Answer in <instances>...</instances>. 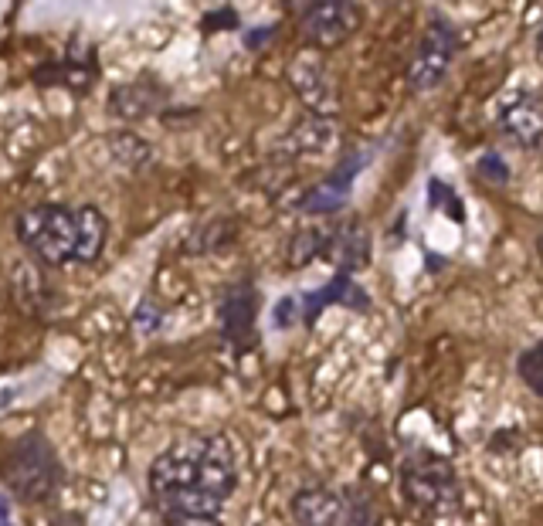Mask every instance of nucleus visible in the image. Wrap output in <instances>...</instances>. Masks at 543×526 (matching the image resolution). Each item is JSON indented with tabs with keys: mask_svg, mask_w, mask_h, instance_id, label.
<instances>
[{
	"mask_svg": "<svg viewBox=\"0 0 543 526\" xmlns=\"http://www.w3.org/2000/svg\"><path fill=\"white\" fill-rule=\"evenodd\" d=\"M146 489L167 526H221L238 489L235 445L224 435L180 438L150 462Z\"/></svg>",
	"mask_w": 543,
	"mask_h": 526,
	"instance_id": "obj_1",
	"label": "nucleus"
},
{
	"mask_svg": "<svg viewBox=\"0 0 543 526\" xmlns=\"http://www.w3.org/2000/svg\"><path fill=\"white\" fill-rule=\"evenodd\" d=\"M17 238L28 252L45 265H92L106 248L109 224L99 208L82 204H34L17 218Z\"/></svg>",
	"mask_w": 543,
	"mask_h": 526,
	"instance_id": "obj_2",
	"label": "nucleus"
},
{
	"mask_svg": "<svg viewBox=\"0 0 543 526\" xmlns=\"http://www.w3.org/2000/svg\"><path fill=\"white\" fill-rule=\"evenodd\" d=\"M401 493L428 520H448L462 510V479L452 462L432 452H415L401 465Z\"/></svg>",
	"mask_w": 543,
	"mask_h": 526,
	"instance_id": "obj_3",
	"label": "nucleus"
},
{
	"mask_svg": "<svg viewBox=\"0 0 543 526\" xmlns=\"http://www.w3.org/2000/svg\"><path fill=\"white\" fill-rule=\"evenodd\" d=\"M4 479L17 499H24V503H45V499L55 496L58 482H62V462H58L48 438L31 431L7 455Z\"/></svg>",
	"mask_w": 543,
	"mask_h": 526,
	"instance_id": "obj_4",
	"label": "nucleus"
},
{
	"mask_svg": "<svg viewBox=\"0 0 543 526\" xmlns=\"http://www.w3.org/2000/svg\"><path fill=\"white\" fill-rule=\"evenodd\" d=\"M455 51H459V34L445 17H432L425 34H421L415 58L408 65V85L415 92L435 89L438 82L448 75V68L455 62Z\"/></svg>",
	"mask_w": 543,
	"mask_h": 526,
	"instance_id": "obj_5",
	"label": "nucleus"
},
{
	"mask_svg": "<svg viewBox=\"0 0 543 526\" xmlns=\"http://www.w3.org/2000/svg\"><path fill=\"white\" fill-rule=\"evenodd\" d=\"M360 17L364 11L347 0H316L299 7V31L313 48H336L360 28Z\"/></svg>",
	"mask_w": 543,
	"mask_h": 526,
	"instance_id": "obj_6",
	"label": "nucleus"
},
{
	"mask_svg": "<svg viewBox=\"0 0 543 526\" xmlns=\"http://www.w3.org/2000/svg\"><path fill=\"white\" fill-rule=\"evenodd\" d=\"M496 126L516 146L537 150L543 143V102L527 89H510L496 106Z\"/></svg>",
	"mask_w": 543,
	"mask_h": 526,
	"instance_id": "obj_7",
	"label": "nucleus"
},
{
	"mask_svg": "<svg viewBox=\"0 0 543 526\" xmlns=\"http://www.w3.org/2000/svg\"><path fill=\"white\" fill-rule=\"evenodd\" d=\"M255 319H258V292L252 282H235L224 289L218 303V326L221 340L231 350L241 353L255 343Z\"/></svg>",
	"mask_w": 543,
	"mask_h": 526,
	"instance_id": "obj_8",
	"label": "nucleus"
},
{
	"mask_svg": "<svg viewBox=\"0 0 543 526\" xmlns=\"http://www.w3.org/2000/svg\"><path fill=\"white\" fill-rule=\"evenodd\" d=\"M367 160H370V153H347V157L336 163V170L330 177L320 180L313 191L303 194L299 211H303V214H336L343 204L350 201L353 180H357L360 170L367 167Z\"/></svg>",
	"mask_w": 543,
	"mask_h": 526,
	"instance_id": "obj_9",
	"label": "nucleus"
},
{
	"mask_svg": "<svg viewBox=\"0 0 543 526\" xmlns=\"http://www.w3.org/2000/svg\"><path fill=\"white\" fill-rule=\"evenodd\" d=\"M289 79H292V85H296L299 99H303L320 119L333 116L336 106H340L330 72H326V65L316 55H299L289 68Z\"/></svg>",
	"mask_w": 543,
	"mask_h": 526,
	"instance_id": "obj_10",
	"label": "nucleus"
},
{
	"mask_svg": "<svg viewBox=\"0 0 543 526\" xmlns=\"http://www.w3.org/2000/svg\"><path fill=\"white\" fill-rule=\"evenodd\" d=\"M289 510L296 526H347V499L326 486L299 489Z\"/></svg>",
	"mask_w": 543,
	"mask_h": 526,
	"instance_id": "obj_11",
	"label": "nucleus"
},
{
	"mask_svg": "<svg viewBox=\"0 0 543 526\" xmlns=\"http://www.w3.org/2000/svg\"><path fill=\"white\" fill-rule=\"evenodd\" d=\"M326 306H347V309L364 313V309H370V296L350 279V275H336V279L326 282L323 289L303 296V303H299V316H303V323H316Z\"/></svg>",
	"mask_w": 543,
	"mask_h": 526,
	"instance_id": "obj_12",
	"label": "nucleus"
},
{
	"mask_svg": "<svg viewBox=\"0 0 543 526\" xmlns=\"http://www.w3.org/2000/svg\"><path fill=\"white\" fill-rule=\"evenodd\" d=\"M326 258H333V265L340 269V275H350L357 269H364L370 262V235L364 231L360 221H347L343 228H336L326 235Z\"/></svg>",
	"mask_w": 543,
	"mask_h": 526,
	"instance_id": "obj_13",
	"label": "nucleus"
},
{
	"mask_svg": "<svg viewBox=\"0 0 543 526\" xmlns=\"http://www.w3.org/2000/svg\"><path fill=\"white\" fill-rule=\"evenodd\" d=\"M516 370H520L523 384H527L533 394H540V398H543V340H537L530 350L520 353V360H516Z\"/></svg>",
	"mask_w": 543,
	"mask_h": 526,
	"instance_id": "obj_14",
	"label": "nucleus"
},
{
	"mask_svg": "<svg viewBox=\"0 0 543 526\" xmlns=\"http://www.w3.org/2000/svg\"><path fill=\"white\" fill-rule=\"evenodd\" d=\"M428 197H432L435 211H445L452 221H465V208L459 204V194H455L448 184H442V180H432V184H428Z\"/></svg>",
	"mask_w": 543,
	"mask_h": 526,
	"instance_id": "obj_15",
	"label": "nucleus"
},
{
	"mask_svg": "<svg viewBox=\"0 0 543 526\" xmlns=\"http://www.w3.org/2000/svg\"><path fill=\"white\" fill-rule=\"evenodd\" d=\"M347 526H384L377 506L370 503V496L357 493L353 499H347Z\"/></svg>",
	"mask_w": 543,
	"mask_h": 526,
	"instance_id": "obj_16",
	"label": "nucleus"
},
{
	"mask_svg": "<svg viewBox=\"0 0 543 526\" xmlns=\"http://www.w3.org/2000/svg\"><path fill=\"white\" fill-rule=\"evenodd\" d=\"M326 248V231H306L303 238H296V245H292V265H306L309 258L323 255Z\"/></svg>",
	"mask_w": 543,
	"mask_h": 526,
	"instance_id": "obj_17",
	"label": "nucleus"
},
{
	"mask_svg": "<svg viewBox=\"0 0 543 526\" xmlns=\"http://www.w3.org/2000/svg\"><path fill=\"white\" fill-rule=\"evenodd\" d=\"M476 174H479L482 180H489V184L503 187L506 180H510V167H506L503 157H499L496 150H489V153H482V157L476 160Z\"/></svg>",
	"mask_w": 543,
	"mask_h": 526,
	"instance_id": "obj_18",
	"label": "nucleus"
},
{
	"mask_svg": "<svg viewBox=\"0 0 543 526\" xmlns=\"http://www.w3.org/2000/svg\"><path fill=\"white\" fill-rule=\"evenodd\" d=\"M296 319H299V299H292V296H289V299H279V306H275L272 323L282 330V326H292V323H296Z\"/></svg>",
	"mask_w": 543,
	"mask_h": 526,
	"instance_id": "obj_19",
	"label": "nucleus"
},
{
	"mask_svg": "<svg viewBox=\"0 0 543 526\" xmlns=\"http://www.w3.org/2000/svg\"><path fill=\"white\" fill-rule=\"evenodd\" d=\"M0 526H17L11 506H7V499H0Z\"/></svg>",
	"mask_w": 543,
	"mask_h": 526,
	"instance_id": "obj_20",
	"label": "nucleus"
},
{
	"mask_svg": "<svg viewBox=\"0 0 543 526\" xmlns=\"http://www.w3.org/2000/svg\"><path fill=\"white\" fill-rule=\"evenodd\" d=\"M275 28H265V31H252V34H248V41H245V45L248 48H255V45H265V34H272Z\"/></svg>",
	"mask_w": 543,
	"mask_h": 526,
	"instance_id": "obj_21",
	"label": "nucleus"
},
{
	"mask_svg": "<svg viewBox=\"0 0 543 526\" xmlns=\"http://www.w3.org/2000/svg\"><path fill=\"white\" fill-rule=\"evenodd\" d=\"M537 58L543 62V28H540V34H537Z\"/></svg>",
	"mask_w": 543,
	"mask_h": 526,
	"instance_id": "obj_22",
	"label": "nucleus"
},
{
	"mask_svg": "<svg viewBox=\"0 0 543 526\" xmlns=\"http://www.w3.org/2000/svg\"><path fill=\"white\" fill-rule=\"evenodd\" d=\"M537 255H540V262H543V231L537 235Z\"/></svg>",
	"mask_w": 543,
	"mask_h": 526,
	"instance_id": "obj_23",
	"label": "nucleus"
}]
</instances>
